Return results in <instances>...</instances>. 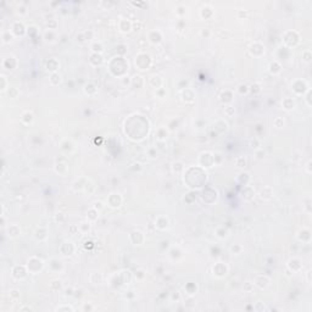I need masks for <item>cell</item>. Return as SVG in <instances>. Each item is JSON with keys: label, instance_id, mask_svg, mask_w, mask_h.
Listing matches in <instances>:
<instances>
[{"label": "cell", "instance_id": "1f68e13d", "mask_svg": "<svg viewBox=\"0 0 312 312\" xmlns=\"http://www.w3.org/2000/svg\"><path fill=\"white\" fill-rule=\"evenodd\" d=\"M241 250H243V248L240 245H238V244H234V245L231 246V252L233 254V255H239V254L241 252Z\"/></svg>", "mask_w": 312, "mask_h": 312}, {"label": "cell", "instance_id": "277c9868", "mask_svg": "<svg viewBox=\"0 0 312 312\" xmlns=\"http://www.w3.org/2000/svg\"><path fill=\"white\" fill-rule=\"evenodd\" d=\"M228 272V267L226 264L223 262H217V264L213 266V274L217 277H224Z\"/></svg>", "mask_w": 312, "mask_h": 312}, {"label": "cell", "instance_id": "11a10c76", "mask_svg": "<svg viewBox=\"0 0 312 312\" xmlns=\"http://www.w3.org/2000/svg\"><path fill=\"white\" fill-rule=\"evenodd\" d=\"M179 299V293H176L172 295V300H178Z\"/></svg>", "mask_w": 312, "mask_h": 312}, {"label": "cell", "instance_id": "d590c367", "mask_svg": "<svg viewBox=\"0 0 312 312\" xmlns=\"http://www.w3.org/2000/svg\"><path fill=\"white\" fill-rule=\"evenodd\" d=\"M61 282L60 281H53L51 282V284H50V288L53 289V290H55V291H57V290H60L61 289Z\"/></svg>", "mask_w": 312, "mask_h": 312}, {"label": "cell", "instance_id": "f35d334b", "mask_svg": "<svg viewBox=\"0 0 312 312\" xmlns=\"http://www.w3.org/2000/svg\"><path fill=\"white\" fill-rule=\"evenodd\" d=\"M244 290H245L246 293H251V291L254 290V283H251V282H246V283H244Z\"/></svg>", "mask_w": 312, "mask_h": 312}, {"label": "cell", "instance_id": "74e56055", "mask_svg": "<svg viewBox=\"0 0 312 312\" xmlns=\"http://www.w3.org/2000/svg\"><path fill=\"white\" fill-rule=\"evenodd\" d=\"M265 155H266V152L262 150V149H256V151H255V157L257 160H262V159L265 157Z\"/></svg>", "mask_w": 312, "mask_h": 312}, {"label": "cell", "instance_id": "681fc988", "mask_svg": "<svg viewBox=\"0 0 312 312\" xmlns=\"http://www.w3.org/2000/svg\"><path fill=\"white\" fill-rule=\"evenodd\" d=\"M20 311L21 312H23V311H33V308H32L31 306H23V307L20 308Z\"/></svg>", "mask_w": 312, "mask_h": 312}, {"label": "cell", "instance_id": "f546056e", "mask_svg": "<svg viewBox=\"0 0 312 312\" xmlns=\"http://www.w3.org/2000/svg\"><path fill=\"white\" fill-rule=\"evenodd\" d=\"M172 170H173V172H176V173H180L184 167H183V163L182 162H175L173 165H172Z\"/></svg>", "mask_w": 312, "mask_h": 312}, {"label": "cell", "instance_id": "484cf974", "mask_svg": "<svg viewBox=\"0 0 312 312\" xmlns=\"http://www.w3.org/2000/svg\"><path fill=\"white\" fill-rule=\"evenodd\" d=\"M44 39H45V42L46 43H53L54 42V39H55V34H54V32L49 29L48 32H45V34H44Z\"/></svg>", "mask_w": 312, "mask_h": 312}, {"label": "cell", "instance_id": "b9f144b4", "mask_svg": "<svg viewBox=\"0 0 312 312\" xmlns=\"http://www.w3.org/2000/svg\"><path fill=\"white\" fill-rule=\"evenodd\" d=\"M93 207H94V209H96L98 211H100V210H103V209H104V204H103L101 201H95Z\"/></svg>", "mask_w": 312, "mask_h": 312}, {"label": "cell", "instance_id": "44dd1931", "mask_svg": "<svg viewBox=\"0 0 312 312\" xmlns=\"http://www.w3.org/2000/svg\"><path fill=\"white\" fill-rule=\"evenodd\" d=\"M244 179H245V182L248 183L249 180H250V175H249V173H246V172H241V173H239V176H238V182H239L240 184H243V185L245 187Z\"/></svg>", "mask_w": 312, "mask_h": 312}, {"label": "cell", "instance_id": "6f0895ef", "mask_svg": "<svg viewBox=\"0 0 312 312\" xmlns=\"http://www.w3.org/2000/svg\"><path fill=\"white\" fill-rule=\"evenodd\" d=\"M310 167H311V161H308V163H307V172H308V173H311Z\"/></svg>", "mask_w": 312, "mask_h": 312}, {"label": "cell", "instance_id": "7a4b0ae2", "mask_svg": "<svg viewBox=\"0 0 312 312\" xmlns=\"http://www.w3.org/2000/svg\"><path fill=\"white\" fill-rule=\"evenodd\" d=\"M106 202H108V205L112 209H117L121 206V204H122V198H121V195L120 194H110L109 195V198L106 199Z\"/></svg>", "mask_w": 312, "mask_h": 312}, {"label": "cell", "instance_id": "f6af8a7d", "mask_svg": "<svg viewBox=\"0 0 312 312\" xmlns=\"http://www.w3.org/2000/svg\"><path fill=\"white\" fill-rule=\"evenodd\" d=\"M93 310H94V306L92 303H85V305H83V311H93Z\"/></svg>", "mask_w": 312, "mask_h": 312}, {"label": "cell", "instance_id": "ac0fdd59", "mask_svg": "<svg viewBox=\"0 0 312 312\" xmlns=\"http://www.w3.org/2000/svg\"><path fill=\"white\" fill-rule=\"evenodd\" d=\"M103 56L101 54H93L92 56H90V62H92L93 65H95V66H98V65H101L103 63Z\"/></svg>", "mask_w": 312, "mask_h": 312}, {"label": "cell", "instance_id": "3957f363", "mask_svg": "<svg viewBox=\"0 0 312 312\" xmlns=\"http://www.w3.org/2000/svg\"><path fill=\"white\" fill-rule=\"evenodd\" d=\"M28 273V269H27V266H16L14 269H12V277L16 278V279H24L26 278Z\"/></svg>", "mask_w": 312, "mask_h": 312}, {"label": "cell", "instance_id": "f5cc1de1", "mask_svg": "<svg viewBox=\"0 0 312 312\" xmlns=\"http://www.w3.org/2000/svg\"><path fill=\"white\" fill-rule=\"evenodd\" d=\"M310 95H311V90L308 89V90H307V96H306V100H307V104H308V106H311V101H310Z\"/></svg>", "mask_w": 312, "mask_h": 312}, {"label": "cell", "instance_id": "2e32d148", "mask_svg": "<svg viewBox=\"0 0 312 312\" xmlns=\"http://www.w3.org/2000/svg\"><path fill=\"white\" fill-rule=\"evenodd\" d=\"M281 70H282V66L278 61H273L269 65V72L272 73V75H277V73L281 72Z\"/></svg>", "mask_w": 312, "mask_h": 312}, {"label": "cell", "instance_id": "d4e9b609", "mask_svg": "<svg viewBox=\"0 0 312 312\" xmlns=\"http://www.w3.org/2000/svg\"><path fill=\"white\" fill-rule=\"evenodd\" d=\"M167 134H168V130L166 128H160L157 130V139L159 140H166V138H167Z\"/></svg>", "mask_w": 312, "mask_h": 312}, {"label": "cell", "instance_id": "ab89813d", "mask_svg": "<svg viewBox=\"0 0 312 312\" xmlns=\"http://www.w3.org/2000/svg\"><path fill=\"white\" fill-rule=\"evenodd\" d=\"M274 126H276V127H278V128H282V127L284 126V120H283V118H281V117L276 118V120H274Z\"/></svg>", "mask_w": 312, "mask_h": 312}, {"label": "cell", "instance_id": "9a60e30c", "mask_svg": "<svg viewBox=\"0 0 312 312\" xmlns=\"http://www.w3.org/2000/svg\"><path fill=\"white\" fill-rule=\"evenodd\" d=\"M282 105H283V108L285 110H293L295 108V101L291 99V98H285V99H283L282 101Z\"/></svg>", "mask_w": 312, "mask_h": 312}, {"label": "cell", "instance_id": "ee69618b", "mask_svg": "<svg viewBox=\"0 0 312 312\" xmlns=\"http://www.w3.org/2000/svg\"><path fill=\"white\" fill-rule=\"evenodd\" d=\"M249 90H251L252 93H259L260 90H261V88H260V85H259V84H252V85H251V88H249Z\"/></svg>", "mask_w": 312, "mask_h": 312}, {"label": "cell", "instance_id": "cb8c5ba5", "mask_svg": "<svg viewBox=\"0 0 312 312\" xmlns=\"http://www.w3.org/2000/svg\"><path fill=\"white\" fill-rule=\"evenodd\" d=\"M49 80H50V83H51L53 85H57V84L60 83L61 77H60L59 73L55 72V73H51V76H50V78H49Z\"/></svg>", "mask_w": 312, "mask_h": 312}, {"label": "cell", "instance_id": "5b68a950", "mask_svg": "<svg viewBox=\"0 0 312 312\" xmlns=\"http://www.w3.org/2000/svg\"><path fill=\"white\" fill-rule=\"evenodd\" d=\"M254 285H256L257 288H260V289H265L269 285V278L266 277V276H257Z\"/></svg>", "mask_w": 312, "mask_h": 312}, {"label": "cell", "instance_id": "ffe728a7", "mask_svg": "<svg viewBox=\"0 0 312 312\" xmlns=\"http://www.w3.org/2000/svg\"><path fill=\"white\" fill-rule=\"evenodd\" d=\"M83 189H84L88 194H93V193L95 192V185H94V183L92 182V180H88V179H87Z\"/></svg>", "mask_w": 312, "mask_h": 312}, {"label": "cell", "instance_id": "7c38bea8", "mask_svg": "<svg viewBox=\"0 0 312 312\" xmlns=\"http://www.w3.org/2000/svg\"><path fill=\"white\" fill-rule=\"evenodd\" d=\"M33 120H34V115L32 113L31 111L23 112L22 116H21V121L24 123V125H31V123L33 122Z\"/></svg>", "mask_w": 312, "mask_h": 312}, {"label": "cell", "instance_id": "f1b7e54d", "mask_svg": "<svg viewBox=\"0 0 312 312\" xmlns=\"http://www.w3.org/2000/svg\"><path fill=\"white\" fill-rule=\"evenodd\" d=\"M234 113H235V109L233 108L232 105H227V106H224V115H226V116L232 117Z\"/></svg>", "mask_w": 312, "mask_h": 312}, {"label": "cell", "instance_id": "4fadbf2b", "mask_svg": "<svg viewBox=\"0 0 312 312\" xmlns=\"http://www.w3.org/2000/svg\"><path fill=\"white\" fill-rule=\"evenodd\" d=\"M98 217H99V211H98L96 209L92 207V209L88 210V212H87V218H88V221H90V222H94V221L98 219Z\"/></svg>", "mask_w": 312, "mask_h": 312}, {"label": "cell", "instance_id": "9f6ffc18", "mask_svg": "<svg viewBox=\"0 0 312 312\" xmlns=\"http://www.w3.org/2000/svg\"><path fill=\"white\" fill-rule=\"evenodd\" d=\"M72 289H66V293H65V295H66V296H68V295H72Z\"/></svg>", "mask_w": 312, "mask_h": 312}, {"label": "cell", "instance_id": "4316f807", "mask_svg": "<svg viewBox=\"0 0 312 312\" xmlns=\"http://www.w3.org/2000/svg\"><path fill=\"white\" fill-rule=\"evenodd\" d=\"M9 296H10L11 300L17 301V300L20 299V296H21V293H20V290H17V289H12V290H10V293H9Z\"/></svg>", "mask_w": 312, "mask_h": 312}, {"label": "cell", "instance_id": "ba28073f", "mask_svg": "<svg viewBox=\"0 0 312 312\" xmlns=\"http://www.w3.org/2000/svg\"><path fill=\"white\" fill-rule=\"evenodd\" d=\"M162 40V34L159 31H151L149 33V42L151 44H160Z\"/></svg>", "mask_w": 312, "mask_h": 312}, {"label": "cell", "instance_id": "60d3db41", "mask_svg": "<svg viewBox=\"0 0 312 312\" xmlns=\"http://www.w3.org/2000/svg\"><path fill=\"white\" fill-rule=\"evenodd\" d=\"M147 155H149V157L155 159L156 156H157V151H156V149H154V147H151V149L147 150Z\"/></svg>", "mask_w": 312, "mask_h": 312}, {"label": "cell", "instance_id": "8992f818", "mask_svg": "<svg viewBox=\"0 0 312 312\" xmlns=\"http://www.w3.org/2000/svg\"><path fill=\"white\" fill-rule=\"evenodd\" d=\"M170 224V221L166 216H159L157 218H156V222H155V226L156 228H159L161 229V231H163V229H166Z\"/></svg>", "mask_w": 312, "mask_h": 312}, {"label": "cell", "instance_id": "5bb4252c", "mask_svg": "<svg viewBox=\"0 0 312 312\" xmlns=\"http://www.w3.org/2000/svg\"><path fill=\"white\" fill-rule=\"evenodd\" d=\"M59 62H57V60H55V59H50L48 61V63H46V70L48 71H51V73H55L56 72V70L59 68Z\"/></svg>", "mask_w": 312, "mask_h": 312}, {"label": "cell", "instance_id": "816d5d0a", "mask_svg": "<svg viewBox=\"0 0 312 312\" xmlns=\"http://www.w3.org/2000/svg\"><path fill=\"white\" fill-rule=\"evenodd\" d=\"M17 12L19 14H26V7H23V6H21V7H19V10H17Z\"/></svg>", "mask_w": 312, "mask_h": 312}, {"label": "cell", "instance_id": "e575fe53", "mask_svg": "<svg viewBox=\"0 0 312 312\" xmlns=\"http://www.w3.org/2000/svg\"><path fill=\"white\" fill-rule=\"evenodd\" d=\"M238 93L239 94H248L249 93V87L246 85V84H240L239 87H238Z\"/></svg>", "mask_w": 312, "mask_h": 312}, {"label": "cell", "instance_id": "603a6c76", "mask_svg": "<svg viewBox=\"0 0 312 312\" xmlns=\"http://www.w3.org/2000/svg\"><path fill=\"white\" fill-rule=\"evenodd\" d=\"M55 171L59 175H65V173H66V171H67V166L65 165V163L59 162V163H56V165H55Z\"/></svg>", "mask_w": 312, "mask_h": 312}, {"label": "cell", "instance_id": "52a82bcc", "mask_svg": "<svg viewBox=\"0 0 312 312\" xmlns=\"http://www.w3.org/2000/svg\"><path fill=\"white\" fill-rule=\"evenodd\" d=\"M11 32L14 33V36H23L24 32H26V28H24L22 22H15L12 24V29Z\"/></svg>", "mask_w": 312, "mask_h": 312}, {"label": "cell", "instance_id": "836d02e7", "mask_svg": "<svg viewBox=\"0 0 312 312\" xmlns=\"http://www.w3.org/2000/svg\"><path fill=\"white\" fill-rule=\"evenodd\" d=\"M0 80H1V85H0V90H1V92H5V90H6V88H7V79H6V77H5L4 75H1V76H0Z\"/></svg>", "mask_w": 312, "mask_h": 312}, {"label": "cell", "instance_id": "7402d4cb", "mask_svg": "<svg viewBox=\"0 0 312 312\" xmlns=\"http://www.w3.org/2000/svg\"><path fill=\"white\" fill-rule=\"evenodd\" d=\"M216 236L219 238V239H224V238L228 236V231L224 228V227H221V228H217L216 231Z\"/></svg>", "mask_w": 312, "mask_h": 312}, {"label": "cell", "instance_id": "7dc6e473", "mask_svg": "<svg viewBox=\"0 0 312 312\" xmlns=\"http://www.w3.org/2000/svg\"><path fill=\"white\" fill-rule=\"evenodd\" d=\"M201 36L205 37V38H209L210 37V31L209 29H202L201 31Z\"/></svg>", "mask_w": 312, "mask_h": 312}, {"label": "cell", "instance_id": "e0dca14e", "mask_svg": "<svg viewBox=\"0 0 312 312\" xmlns=\"http://www.w3.org/2000/svg\"><path fill=\"white\" fill-rule=\"evenodd\" d=\"M90 49H92V51L94 54H101L104 50V46L100 42H94L92 45H90Z\"/></svg>", "mask_w": 312, "mask_h": 312}, {"label": "cell", "instance_id": "d6a6232c", "mask_svg": "<svg viewBox=\"0 0 312 312\" xmlns=\"http://www.w3.org/2000/svg\"><path fill=\"white\" fill-rule=\"evenodd\" d=\"M12 32L10 33V31H6V32H4L3 33V42L4 43H10V40L12 39Z\"/></svg>", "mask_w": 312, "mask_h": 312}, {"label": "cell", "instance_id": "8fae6325", "mask_svg": "<svg viewBox=\"0 0 312 312\" xmlns=\"http://www.w3.org/2000/svg\"><path fill=\"white\" fill-rule=\"evenodd\" d=\"M7 234H9L10 238H16L21 234V228L17 224H12L7 228Z\"/></svg>", "mask_w": 312, "mask_h": 312}, {"label": "cell", "instance_id": "83f0119b", "mask_svg": "<svg viewBox=\"0 0 312 312\" xmlns=\"http://www.w3.org/2000/svg\"><path fill=\"white\" fill-rule=\"evenodd\" d=\"M79 231L80 232H83V233H87L89 232V229H90V221H85V222H82L79 224Z\"/></svg>", "mask_w": 312, "mask_h": 312}, {"label": "cell", "instance_id": "f907efd6", "mask_svg": "<svg viewBox=\"0 0 312 312\" xmlns=\"http://www.w3.org/2000/svg\"><path fill=\"white\" fill-rule=\"evenodd\" d=\"M182 10H185V7H184V6H178L177 12H178L179 15H183V14H185V12H184V11H182Z\"/></svg>", "mask_w": 312, "mask_h": 312}, {"label": "cell", "instance_id": "9c48e42d", "mask_svg": "<svg viewBox=\"0 0 312 312\" xmlns=\"http://www.w3.org/2000/svg\"><path fill=\"white\" fill-rule=\"evenodd\" d=\"M260 198L262 200H266V201L271 200L273 198V189H272V188H269V187H265L264 189L260 192Z\"/></svg>", "mask_w": 312, "mask_h": 312}, {"label": "cell", "instance_id": "c3c4849f", "mask_svg": "<svg viewBox=\"0 0 312 312\" xmlns=\"http://www.w3.org/2000/svg\"><path fill=\"white\" fill-rule=\"evenodd\" d=\"M250 146L252 147V149H257V147H259V142L257 140H251Z\"/></svg>", "mask_w": 312, "mask_h": 312}, {"label": "cell", "instance_id": "bcb514c9", "mask_svg": "<svg viewBox=\"0 0 312 312\" xmlns=\"http://www.w3.org/2000/svg\"><path fill=\"white\" fill-rule=\"evenodd\" d=\"M78 231H79L78 226H71V227H70V232H71V234H76Z\"/></svg>", "mask_w": 312, "mask_h": 312}, {"label": "cell", "instance_id": "db71d44e", "mask_svg": "<svg viewBox=\"0 0 312 312\" xmlns=\"http://www.w3.org/2000/svg\"><path fill=\"white\" fill-rule=\"evenodd\" d=\"M143 273H144L143 271H138V272L135 273V277H138V278H143V277H144V274H143Z\"/></svg>", "mask_w": 312, "mask_h": 312}, {"label": "cell", "instance_id": "6da1fadb", "mask_svg": "<svg viewBox=\"0 0 312 312\" xmlns=\"http://www.w3.org/2000/svg\"><path fill=\"white\" fill-rule=\"evenodd\" d=\"M43 266H44V264H43V261L40 260V259H38V257H31L29 260H28V262H27V269H28V272L29 273H39L40 271L43 269Z\"/></svg>", "mask_w": 312, "mask_h": 312}, {"label": "cell", "instance_id": "4dcf8cb0", "mask_svg": "<svg viewBox=\"0 0 312 312\" xmlns=\"http://www.w3.org/2000/svg\"><path fill=\"white\" fill-rule=\"evenodd\" d=\"M222 161H223L222 154H221V152H215V154H213V162H215V165H221Z\"/></svg>", "mask_w": 312, "mask_h": 312}, {"label": "cell", "instance_id": "30bf717a", "mask_svg": "<svg viewBox=\"0 0 312 312\" xmlns=\"http://www.w3.org/2000/svg\"><path fill=\"white\" fill-rule=\"evenodd\" d=\"M120 31L121 32H123V33H128V32L132 29V22H129L128 20H121L120 21Z\"/></svg>", "mask_w": 312, "mask_h": 312}, {"label": "cell", "instance_id": "7bdbcfd3", "mask_svg": "<svg viewBox=\"0 0 312 312\" xmlns=\"http://www.w3.org/2000/svg\"><path fill=\"white\" fill-rule=\"evenodd\" d=\"M302 60L305 61V62H310L311 61V54H310V51H305V53H303Z\"/></svg>", "mask_w": 312, "mask_h": 312}, {"label": "cell", "instance_id": "8d00e7d4", "mask_svg": "<svg viewBox=\"0 0 312 312\" xmlns=\"http://www.w3.org/2000/svg\"><path fill=\"white\" fill-rule=\"evenodd\" d=\"M56 311H57V312H61V311H67V312L71 311V312H72V311H75V308H73L72 306H70V305H62V306H59V307H57Z\"/></svg>", "mask_w": 312, "mask_h": 312}, {"label": "cell", "instance_id": "d6986e66", "mask_svg": "<svg viewBox=\"0 0 312 312\" xmlns=\"http://www.w3.org/2000/svg\"><path fill=\"white\" fill-rule=\"evenodd\" d=\"M246 165H248V161H246L245 156H238V157L235 159V166L236 167L244 168V167H246Z\"/></svg>", "mask_w": 312, "mask_h": 312}]
</instances>
